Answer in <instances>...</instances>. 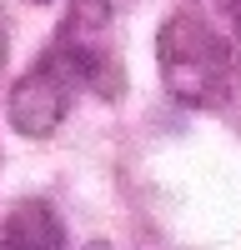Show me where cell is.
<instances>
[{
    "mask_svg": "<svg viewBox=\"0 0 241 250\" xmlns=\"http://www.w3.org/2000/svg\"><path fill=\"white\" fill-rule=\"evenodd\" d=\"M161 80L181 105H221L231 85V45L196 10H176L161 20L156 35Z\"/></svg>",
    "mask_w": 241,
    "mask_h": 250,
    "instance_id": "1",
    "label": "cell"
},
{
    "mask_svg": "<svg viewBox=\"0 0 241 250\" xmlns=\"http://www.w3.org/2000/svg\"><path fill=\"white\" fill-rule=\"evenodd\" d=\"M35 5H50V0H35Z\"/></svg>",
    "mask_w": 241,
    "mask_h": 250,
    "instance_id": "6",
    "label": "cell"
},
{
    "mask_svg": "<svg viewBox=\"0 0 241 250\" xmlns=\"http://www.w3.org/2000/svg\"><path fill=\"white\" fill-rule=\"evenodd\" d=\"M0 250H66V225L50 200H20L0 225Z\"/></svg>",
    "mask_w": 241,
    "mask_h": 250,
    "instance_id": "3",
    "label": "cell"
},
{
    "mask_svg": "<svg viewBox=\"0 0 241 250\" xmlns=\"http://www.w3.org/2000/svg\"><path fill=\"white\" fill-rule=\"evenodd\" d=\"M91 250H111V245H106V240H96V245H91Z\"/></svg>",
    "mask_w": 241,
    "mask_h": 250,
    "instance_id": "5",
    "label": "cell"
},
{
    "mask_svg": "<svg viewBox=\"0 0 241 250\" xmlns=\"http://www.w3.org/2000/svg\"><path fill=\"white\" fill-rule=\"evenodd\" d=\"M75 90H86L75 60L60 50V45H50L25 75L15 80V90H10V125H15L20 135H30V140L50 135L55 125L66 120Z\"/></svg>",
    "mask_w": 241,
    "mask_h": 250,
    "instance_id": "2",
    "label": "cell"
},
{
    "mask_svg": "<svg viewBox=\"0 0 241 250\" xmlns=\"http://www.w3.org/2000/svg\"><path fill=\"white\" fill-rule=\"evenodd\" d=\"M216 5H221V15H226L236 25V35H241V0H216Z\"/></svg>",
    "mask_w": 241,
    "mask_h": 250,
    "instance_id": "4",
    "label": "cell"
}]
</instances>
